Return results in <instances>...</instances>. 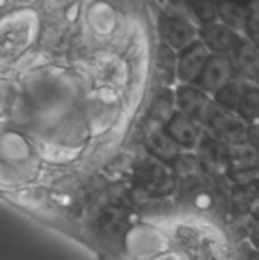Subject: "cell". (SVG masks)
<instances>
[{"instance_id": "cell-1", "label": "cell", "mask_w": 259, "mask_h": 260, "mask_svg": "<svg viewBox=\"0 0 259 260\" xmlns=\"http://www.w3.org/2000/svg\"><path fill=\"white\" fill-rule=\"evenodd\" d=\"M208 53L206 46L203 43H192L190 46L181 52L180 60H178V76H180L183 82H194L199 80V76L203 75V69L208 62Z\"/></svg>"}, {"instance_id": "cell-2", "label": "cell", "mask_w": 259, "mask_h": 260, "mask_svg": "<svg viewBox=\"0 0 259 260\" xmlns=\"http://www.w3.org/2000/svg\"><path fill=\"white\" fill-rule=\"evenodd\" d=\"M194 27L183 18L178 16H163L160 20V36L170 48H187L194 39Z\"/></svg>"}, {"instance_id": "cell-3", "label": "cell", "mask_w": 259, "mask_h": 260, "mask_svg": "<svg viewBox=\"0 0 259 260\" xmlns=\"http://www.w3.org/2000/svg\"><path fill=\"white\" fill-rule=\"evenodd\" d=\"M231 75H233L231 60H229L225 55L218 53L208 58L206 66H204V69H203V75L199 76V82L204 89L218 90L227 85Z\"/></svg>"}, {"instance_id": "cell-4", "label": "cell", "mask_w": 259, "mask_h": 260, "mask_svg": "<svg viewBox=\"0 0 259 260\" xmlns=\"http://www.w3.org/2000/svg\"><path fill=\"white\" fill-rule=\"evenodd\" d=\"M200 38L204 41V46H208L210 50H213L215 53L224 55L229 50L240 46L238 36L233 28L225 27V25L211 23L200 28Z\"/></svg>"}, {"instance_id": "cell-5", "label": "cell", "mask_w": 259, "mask_h": 260, "mask_svg": "<svg viewBox=\"0 0 259 260\" xmlns=\"http://www.w3.org/2000/svg\"><path fill=\"white\" fill-rule=\"evenodd\" d=\"M218 16L222 18L225 27L229 28H245L249 25V14H247L245 7L238 4L236 0H222L217 6Z\"/></svg>"}, {"instance_id": "cell-6", "label": "cell", "mask_w": 259, "mask_h": 260, "mask_svg": "<svg viewBox=\"0 0 259 260\" xmlns=\"http://www.w3.org/2000/svg\"><path fill=\"white\" fill-rule=\"evenodd\" d=\"M89 23L100 34H108L116 27V16L107 4H94L89 13Z\"/></svg>"}, {"instance_id": "cell-7", "label": "cell", "mask_w": 259, "mask_h": 260, "mask_svg": "<svg viewBox=\"0 0 259 260\" xmlns=\"http://www.w3.org/2000/svg\"><path fill=\"white\" fill-rule=\"evenodd\" d=\"M185 7L204 27L215 23V16L218 14L217 6L211 0H185Z\"/></svg>"}, {"instance_id": "cell-8", "label": "cell", "mask_w": 259, "mask_h": 260, "mask_svg": "<svg viewBox=\"0 0 259 260\" xmlns=\"http://www.w3.org/2000/svg\"><path fill=\"white\" fill-rule=\"evenodd\" d=\"M238 62L243 71L249 75L259 76V48L250 43H243L238 46Z\"/></svg>"}, {"instance_id": "cell-9", "label": "cell", "mask_w": 259, "mask_h": 260, "mask_svg": "<svg viewBox=\"0 0 259 260\" xmlns=\"http://www.w3.org/2000/svg\"><path fill=\"white\" fill-rule=\"evenodd\" d=\"M180 103L183 106L185 110H188V112H192L194 108H199L200 105L204 103V98L200 92H197L194 89H181L180 90Z\"/></svg>"}, {"instance_id": "cell-10", "label": "cell", "mask_w": 259, "mask_h": 260, "mask_svg": "<svg viewBox=\"0 0 259 260\" xmlns=\"http://www.w3.org/2000/svg\"><path fill=\"white\" fill-rule=\"evenodd\" d=\"M249 30H250V36H252V39H254V43L257 45V48H259V13L256 14V16H250L249 18Z\"/></svg>"}]
</instances>
